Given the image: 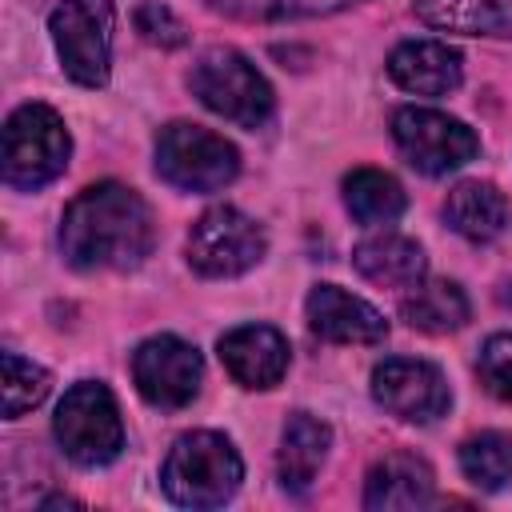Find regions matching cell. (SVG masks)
<instances>
[{"label":"cell","mask_w":512,"mask_h":512,"mask_svg":"<svg viewBox=\"0 0 512 512\" xmlns=\"http://www.w3.org/2000/svg\"><path fill=\"white\" fill-rule=\"evenodd\" d=\"M344 204L360 224H392L404 216L408 196L396 176L380 168H356L344 176Z\"/></svg>","instance_id":"44dd1931"},{"label":"cell","mask_w":512,"mask_h":512,"mask_svg":"<svg viewBox=\"0 0 512 512\" xmlns=\"http://www.w3.org/2000/svg\"><path fill=\"white\" fill-rule=\"evenodd\" d=\"M328 444H332V428L308 412H292L288 424H284V436H280V456H276V468H280V484L284 492L292 496H304L328 456Z\"/></svg>","instance_id":"ac0fdd59"},{"label":"cell","mask_w":512,"mask_h":512,"mask_svg":"<svg viewBox=\"0 0 512 512\" xmlns=\"http://www.w3.org/2000/svg\"><path fill=\"white\" fill-rule=\"evenodd\" d=\"M416 20L436 32L512 40V0H416Z\"/></svg>","instance_id":"d6986e66"},{"label":"cell","mask_w":512,"mask_h":512,"mask_svg":"<svg viewBox=\"0 0 512 512\" xmlns=\"http://www.w3.org/2000/svg\"><path fill=\"white\" fill-rule=\"evenodd\" d=\"M352 264L364 280H372L380 288H412L428 272L424 248L400 232H376V236L360 240L352 252Z\"/></svg>","instance_id":"2e32d148"},{"label":"cell","mask_w":512,"mask_h":512,"mask_svg":"<svg viewBox=\"0 0 512 512\" xmlns=\"http://www.w3.org/2000/svg\"><path fill=\"white\" fill-rule=\"evenodd\" d=\"M136 32H140L148 44H156V48H180V44L188 40L184 20H180L168 4H160V0H144V4L136 8Z\"/></svg>","instance_id":"484cf974"},{"label":"cell","mask_w":512,"mask_h":512,"mask_svg":"<svg viewBox=\"0 0 512 512\" xmlns=\"http://www.w3.org/2000/svg\"><path fill=\"white\" fill-rule=\"evenodd\" d=\"M264 256V232L252 216H244L232 204H216L208 208L192 232H188V264L200 276L212 280H228L240 276L248 268H256Z\"/></svg>","instance_id":"9c48e42d"},{"label":"cell","mask_w":512,"mask_h":512,"mask_svg":"<svg viewBox=\"0 0 512 512\" xmlns=\"http://www.w3.org/2000/svg\"><path fill=\"white\" fill-rule=\"evenodd\" d=\"M388 76L396 88L416 92V96H444L460 88L464 80V60L452 44L444 40H404L388 56Z\"/></svg>","instance_id":"5bb4252c"},{"label":"cell","mask_w":512,"mask_h":512,"mask_svg":"<svg viewBox=\"0 0 512 512\" xmlns=\"http://www.w3.org/2000/svg\"><path fill=\"white\" fill-rule=\"evenodd\" d=\"M112 0H56L48 12V32L64 72L80 88H104L112 72Z\"/></svg>","instance_id":"8992f818"},{"label":"cell","mask_w":512,"mask_h":512,"mask_svg":"<svg viewBox=\"0 0 512 512\" xmlns=\"http://www.w3.org/2000/svg\"><path fill=\"white\" fill-rule=\"evenodd\" d=\"M444 220L452 224V232H460L472 244H488L496 236H504L512 208L504 200V192L488 180H464L448 192L444 200Z\"/></svg>","instance_id":"e0dca14e"},{"label":"cell","mask_w":512,"mask_h":512,"mask_svg":"<svg viewBox=\"0 0 512 512\" xmlns=\"http://www.w3.org/2000/svg\"><path fill=\"white\" fill-rule=\"evenodd\" d=\"M212 12L220 16H232V20H256V24H268V20H304V16H332V12H344L360 0H204Z\"/></svg>","instance_id":"603a6c76"},{"label":"cell","mask_w":512,"mask_h":512,"mask_svg":"<svg viewBox=\"0 0 512 512\" xmlns=\"http://www.w3.org/2000/svg\"><path fill=\"white\" fill-rule=\"evenodd\" d=\"M244 464L228 436L220 432H184L160 468V484L180 508H220L236 496Z\"/></svg>","instance_id":"7a4b0ae2"},{"label":"cell","mask_w":512,"mask_h":512,"mask_svg":"<svg viewBox=\"0 0 512 512\" xmlns=\"http://www.w3.org/2000/svg\"><path fill=\"white\" fill-rule=\"evenodd\" d=\"M188 88L208 112H216V116H224L240 128H260L276 108V96H272L268 80L236 48L200 52L192 72H188Z\"/></svg>","instance_id":"3957f363"},{"label":"cell","mask_w":512,"mask_h":512,"mask_svg":"<svg viewBox=\"0 0 512 512\" xmlns=\"http://www.w3.org/2000/svg\"><path fill=\"white\" fill-rule=\"evenodd\" d=\"M400 316L408 320V328L444 336V332H456V328L468 324L472 304H468L464 288L452 284V280H420L400 300Z\"/></svg>","instance_id":"ffe728a7"},{"label":"cell","mask_w":512,"mask_h":512,"mask_svg":"<svg viewBox=\"0 0 512 512\" xmlns=\"http://www.w3.org/2000/svg\"><path fill=\"white\" fill-rule=\"evenodd\" d=\"M48 388H52V376L40 364H32L16 352H4V416L8 420L36 408L48 396Z\"/></svg>","instance_id":"cb8c5ba5"},{"label":"cell","mask_w":512,"mask_h":512,"mask_svg":"<svg viewBox=\"0 0 512 512\" xmlns=\"http://www.w3.org/2000/svg\"><path fill=\"white\" fill-rule=\"evenodd\" d=\"M372 396L380 408H388L400 420L412 424H432L448 412L452 392L448 380L436 364L428 360H412V356H392L384 364H376L372 372Z\"/></svg>","instance_id":"8fae6325"},{"label":"cell","mask_w":512,"mask_h":512,"mask_svg":"<svg viewBox=\"0 0 512 512\" xmlns=\"http://www.w3.org/2000/svg\"><path fill=\"white\" fill-rule=\"evenodd\" d=\"M392 140L404 152V160L424 176H448L480 152V140L464 120L416 104L392 116Z\"/></svg>","instance_id":"ba28073f"},{"label":"cell","mask_w":512,"mask_h":512,"mask_svg":"<svg viewBox=\"0 0 512 512\" xmlns=\"http://www.w3.org/2000/svg\"><path fill=\"white\" fill-rule=\"evenodd\" d=\"M304 312H308V328L332 344H380L388 336V320L368 300L336 284H316L304 300Z\"/></svg>","instance_id":"7c38bea8"},{"label":"cell","mask_w":512,"mask_h":512,"mask_svg":"<svg viewBox=\"0 0 512 512\" xmlns=\"http://www.w3.org/2000/svg\"><path fill=\"white\" fill-rule=\"evenodd\" d=\"M220 360L244 388H272L288 372V340L268 324H240L220 336Z\"/></svg>","instance_id":"4fadbf2b"},{"label":"cell","mask_w":512,"mask_h":512,"mask_svg":"<svg viewBox=\"0 0 512 512\" xmlns=\"http://www.w3.org/2000/svg\"><path fill=\"white\" fill-rule=\"evenodd\" d=\"M156 172L180 192H216L236 180L240 152L200 124H168L156 136Z\"/></svg>","instance_id":"52a82bcc"},{"label":"cell","mask_w":512,"mask_h":512,"mask_svg":"<svg viewBox=\"0 0 512 512\" xmlns=\"http://www.w3.org/2000/svg\"><path fill=\"white\" fill-rule=\"evenodd\" d=\"M52 432L64 456L80 468H104L124 448V420H120L116 396L96 380H80L64 392Z\"/></svg>","instance_id":"5b68a950"},{"label":"cell","mask_w":512,"mask_h":512,"mask_svg":"<svg viewBox=\"0 0 512 512\" xmlns=\"http://www.w3.org/2000/svg\"><path fill=\"white\" fill-rule=\"evenodd\" d=\"M436 496L432 468L412 452H392L364 480V508H424Z\"/></svg>","instance_id":"9a60e30c"},{"label":"cell","mask_w":512,"mask_h":512,"mask_svg":"<svg viewBox=\"0 0 512 512\" xmlns=\"http://www.w3.org/2000/svg\"><path fill=\"white\" fill-rule=\"evenodd\" d=\"M132 380L152 408H184L200 392L204 360L180 336H152L132 356Z\"/></svg>","instance_id":"30bf717a"},{"label":"cell","mask_w":512,"mask_h":512,"mask_svg":"<svg viewBox=\"0 0 512 512\" xmlns=\"http://www.w3.org/2000/svg\"><path fill=\"white\" fill-rule=\"evenodd\" d=\"M460 472L480 492H500L512 480V440L504 432H480L460 444Z\"/></svg>","instance_id":"7402d4cb"},{"label":"cell","mask_w":512,"mask_h":512,"mask_svg":"<svg viewBox=\"0 0 512 512\" xmlns=\"http://www.w3.org/2000/svg\"><path fill=\"white\" fill-rule=\"evenodd\" d=\"M476 368H480V380L488 384L492 396L512 400V332H496V336H488L484 348H480Z\"/></svg>","instance_id":"d4e9b609"},{"label":"cell","mask_w":512,"mask_h":512,"mask_svg":"<svg viewBox=\"0 0 512 512\" xmlns=\"http://www.w3.org/2000/svg\"><path fill=\"white\" fill-rule=\"evenodd\" d=\"M156 244L152 208L128 184L104 180L84 188L60 220V252L80 272H124L144 264Z\"/></svg>","instance_id":"6da1fadb"},{"label":"cell","mask_w":512,"mask_h":512,"mask_svg":"<svg viewBox=\"0 0 512 512\" xmlns=\"http://www.w3.org/2000/svg\"><path fill=\"white\" fill-rule=\"evenodd\" d=\"M72 156L68 128L48 104H20L4 124V184L36 192L52 184Z\"/></svg>","instance_id":"277c9868"}]
</instances>
